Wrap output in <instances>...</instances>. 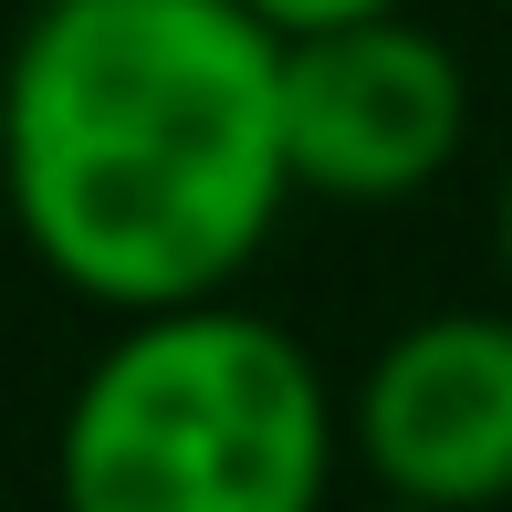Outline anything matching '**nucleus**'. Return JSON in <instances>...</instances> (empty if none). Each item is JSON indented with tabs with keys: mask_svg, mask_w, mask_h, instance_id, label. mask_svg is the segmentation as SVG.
Masks as SVG:
<instances>
[{
	"mask_svg": "<svg viewBox=\"0 0 512 512\" xmlns=\"http://www.w3.org/2000/svg\"><path fill=\"white\" fill-rule=\"evenodd\" d=\"M0 199L74 304L241 293L283 168V32L251 0H32L0 53Z\"/></svg>",
	"mask_w": 512,
	"mask_h": 512,
	"instance_id": "f257e3e1",
	"label": "nucleus"
},
{
	"mask_svg": "<svg viewBox=\"0 0 512 512\" xmlns=\"http://www.w3.org/2000/svg\"><path fill=\"white\" fill-rule=\"evenodd\" d=\"M345 408L314 345L241 293L115 314L53 429L63 512H324Z\"/></svg>",
	"mask_w": 512,
	"mask_h": 512,
	"instance_id": "f03ea898",
	"label": "nucleus"
},
{
	"mask_svg": "<svg viewBox=\"0 0 512 512\" xmlns=\"http://www.w3.org/2000/svg\"><path fill=\"white\" fill-rule=\"evenodd\" d=\"M471 136V63L418 11L283 32V168L293 199L408 209Z\"/></svg>",
	"mask_w": 512,
	"mask_h": 512,
	"instance_id": "7ed1b4c3",
	"label": "nucleus"
},
{
	"mask_svg": "<svg viewBox=\"0 0 512 512\" xmlns=\"http://www.w3.org/2000/svg\"><path fill=\"white\" fill-rule=\"evenodd\" d=\"M366 481L429 512L512 502V304L418 314L366 356L345 408Z\"/></svg>",
	"mask_w": 512,
	"mask_h": 512,
	"instance_id": "20e7f679",
	"label": "nucleus"
},
{
	"mask_svg": "<svg viewBox=\"0 0 512 512\" xmlns=\"http://www.w3.org/2000/svg\"><path fill=\"white\" fill-rule=\"evenodd\" d=\"M272 32H324V21H366V11H418V0H251Z\"/></svg>",
	"mask_w": 512,
	"mask_h": 512,
	"instance_id": "39448f33",
	"label": "nucleus"
},
{
	"mask_svg": "<svg viewBox=\"0 0 512 512\" xmlns=\"http://www.w3.org/2000/svg\"><path fill=\"white\" fill-rule=\"evenodd\" d=\"M492 251H502V293H512V168H502V199H492Z\"/></svg>",
	"mask_w": 512,
	"mask_h": 512,
	"instance_id": "423d86ee",
	"label": "nucleus"
},
{
	"mask_svg": "<svg viewBox=\"0 0 512 512\" xmlns=\"http://www.w3.org/2000/svg\"><path fill=\"white\" fill-rule=\"evenodd\" d=\"M324 512H429V502H398V492H366V502H324Z\"/></svg>",
	"mask_w": 512,
	"mask_h": 512,
	"instance_id": "0eeeda50",
	"label": "nucleus"
}]
</instances>
